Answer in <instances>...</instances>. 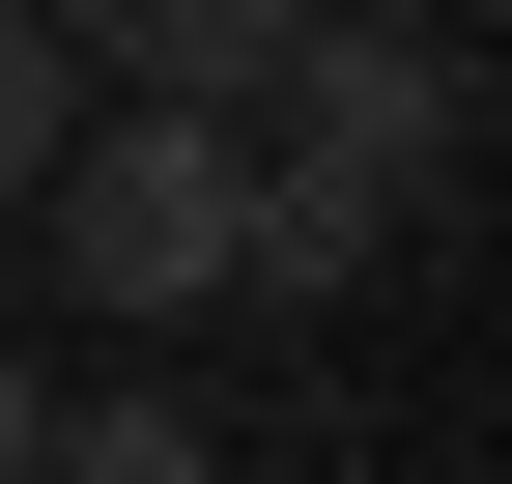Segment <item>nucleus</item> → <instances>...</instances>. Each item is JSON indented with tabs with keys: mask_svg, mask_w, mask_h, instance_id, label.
Returning a JSON list of instances; mask_svg holds the SVG:
<instances>
[{
	"mask_svg": "<svg viewBox=\"0 0 512 484\" xmlns=\"http://www.w3.org/2000/svg\"><path fill=\"white\" fill-rule=\"evenodd\" d=\"M427 171H456V57H427V29H313L285 86L228 114V285L342 314V285L427 228Z\"/></svg>",
	"mask_w": 512,
	"mask_h": 484,
	"instance_id": "nucleus-1",
	"label": "nucleus"
},
{
	"mask_svg": "<svg viewBox=\"0 0 512 484\" xmlns=\"http://www.w3.org/2000/svg\"><path fill=\"white\" fill-rule=\"evenodd\" d=\"M57 285L86 314H228V114H57Z\"/></svg>",
	"mask_w": 512,
	"mask_h": 484,
	"instance_id": "nucleus-2",
	"label": "nucleus"
},
{
	"mask_svg": "<svg viewBox=\"0 0 512 484\" xmlns=\"http://www.w3.org/2000/svg\"><path fill=\"white\" fill-rule=\"evenodd\" d=\"M57 29V86H114V114H256L313 57V0H29Z\"/></svg>",
	"mask_w": 512,
	"mask_h": 484,
	"instance_id": "nucleus-3",
	"label": "nucleus"
},
{
	"mask_svg": "<svg viewBox=\"0 0 512 484\" xmlns=\"http://www.w3.org/2000/svg\"><path fill=\"white\" fill-rule=\"evenodd\" d=\"M29 484H228V428H200V399H143V371H114L86 428H29Z\"/></svg>",
	"mask_w": 512,
	"mask_h": 484,
	"instance_id": "nucleus-4",
	"label": "nucleus"
},
{
	"mask_svg": "<svg viewBox=\"0 0 512 484\" xmlns=\"http://www.w3.org/2000/svg\"><path fill=\"white\" fill-rule=\"evenodd\" d=\"M57 114H86V86H57V29H29V0H0V200H29V171H57Z\"/></svg>",
	"mask_w": 512,
	"mask_h": 484,
	"instance_id": "nucleus-5",
	"label": "nucleus"
},
{
	"mask_svg": "<svg viewBox=\"0 0 512 484\" xmlns=\"http://www.w3.org/2000/svg\"><path fill=\"white\" fill-rule=\"evenodd\" d=\"M29 428H57V399H29V342H0V484H29Z\"/></svg>",
	"mask_w": 512,
	"mask_h": 484,
	"instance_id": "nucleus-6",
	"label": "nucleus"
}]
</instances>
